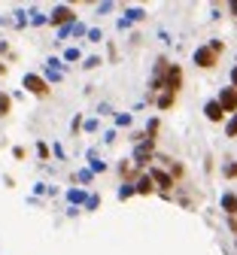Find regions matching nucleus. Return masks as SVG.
I'll return each mask as SVG.
<instances>
[{"mask_svg": "<svg viewBox=\"0 0 237 255\" xmlns=\"http://www.w3.org/2000/svg\"><path fill=\"white\" fill-rule=\"evenodd\" d=\"M219 52H222V43H219V40H213L210 46H201V49L195 52V64H198V67H216Z\"/></svg>", "mask_w": 237, "mask_h": 255, "instance_id": "1", "label": "nucleus"}, {"mask_svg": "<svg viewBox=\"0 0 237 255\" xmlns=\"http://www.w3.org/2000/svg\"><path fill=\"white\" fill-rule=\"evenodd\" d=\"M219 107H222V112H234L237 110V88H222Z\"/></svg>", "mask_w": 237, "mask_h": 255, "instance_id": "2", "label": "nucleus"}, {"mask_svg": "<svg viewBox=\"0 0 237 255\" xmlns=\"http://www.w3.org/2000/svg\"><path fill=\"white\" fill-rule=\"evenodd\" d=\"M25 88L33 91V95H40V97H46V95H49V88H46V82H43L40 76H25Z\"/></svg>", "mask_w": 237, "mask_h": 255, "instance_id": "3", "label": "nucleus"}, {"mask_svg": "<svg viewBox=\"0 0 237 255\" xmlns=\"http://www.w3.org/2000/svg\"><path fill=\"white\" fill-rule=\"evenodd\" d=\"M179 85H183V70H179V67H171V70H167V91H179Z\"/></svg>", "mask_w": 237, "mask_h": 255, "instance_id": "4", "label": "nucleus"}, {"mask_svg": "<svg viewBox=\"0 0 237 255\" xmlns=\"http://www.w3.org/2000/svg\"><path fill=\"white\" fill-rule=\"evenodd\" d=\"M149 179H152V182H158L161 189H171V185H174V176H171V173H164V170H158V167L149 173Z\"/></svg>", "mask_w": 237, "mask_h": 255, "instance_id": "5", "label": "nucleus"}, {"mask_svg": "<svg viewBox=\"0 0 237 255\" xmlns=\"http://www.w3.org/2000/svg\"><path fill=\"white\" fill-rule=\"evenodd\" d=\"M204 112H207V119L210 122H222V107H219V100H213V103H207V107H204Z\"/></svg>", "mask_w": 237, "mask_h": 255, "instance_id": "6", "label": "nucleus"}, {"mask_svg": "<svg viewBox=\"0 0 237 255\" xmlns=\"http://www.w3.org/2000/svg\"><path fill=\"white\" fill-rule=\"evenodd\" d=\"M70 18H73V13L67 6H58V9H55V16H52L55 25H64V21H70Z\"/></svg>", "mask_w": 237, "mask_h": 255, "instance_id": "7", "label": "nucleus"}, {"mask_svg": "<svg viewBox=\"0 0 237 255\" xmlns=\"http://www.w3.org/2000/svg\"><path fill=\"white\" fill-rule=\"evenodd\" d=\"M137 191H140V194H149V191H152V179H149V176H143V179L137 182Z\"/></svg>", "mask_w": 237, "mask_h": 255, "instance_id": "8", "label": "nucleus"}, {"mask_svg": "<svg viewBox=\"0 0 237 255\" xmlns=\"http://www.w3.org/2000/svg\"><path fill=\"white\" fill-rule=\"evenodd\" d=\"M171 103H174V91H164V95L158 97V107H161V110H167Z\"/></svg>", "mask_w": 237, "mask_h": 255, "instance_id": "9", "label": "nucleus"}, {"mask_svg": "<svg viewBox=\"0 0 237 255\" xmlns=\"http://www.w3.org/2000/svg\"><path fill=\"white\" fill-rule=\"evenodd\" d=\"M234 204H237V198H234V194H225V198H222V207H225L228 213H234Z\"/></svg>", "mask_w": 237, "mask_h": 255, "instance_id": "10", "label": "nucleus"}, {"mask_svg": "<svg viewBox=\"0 0 237 255\" xmlns=\"http://www.w3.org/2000/svg\"><path fill=\"white\" fill-rule=\"evenodd\" d=\"M6 112H9V97L0 91V115H6Z\"/></svg>", "mask_w": 237, "mask_h": 255, "instance_id": "11", "label": "nucleus"}, {"mask_svg": "<svg viewBox=\"0 0 237 255\" xmlns=\"http://www.w3.org/2000/svg\"><path fill=\"white\" fill-rule=\"evenodd\" d=\"M228 137H237V112H234V119L228 122V131H225Z\"/></svg>", "mask_w": 237, "mask_h": 255, "instance_id": "12", "label": "nucleus"}, {"mask_svg": "<svg viewBox=\"0 0 237 255\" xmlns=\"http://www.w3.org/2000/svg\"><path fill=\"white\" fill-rule=\"evenodd\" d=\"M225 176L234 179V176H237V164H228V167H225Z\"/></svg>", "mask_w": 237, "mask_h": 255, "instance_id": "13", "label": "nucleus"}, {"mask_svg": "<svg viewBox=\"0 0 237 255\" xmlns=\"http://www.w3.org/2000/svg\"><path fill=\"white\" fill-rule=\"evenodd\" d=\"M231 82H234V88H237V67H234V73H231Z\"/></svg>", "mask_w": 237, "mask_h": 255, "instance_id": "14", "label": "nucleus"}, {"mask_svg": "<svg viewBox=\"0 0 237 255\" xmlns=\"http://www.w3.org/2000/svg\"><path fill=\"white\" fill-rule=\"evenodd\" d=\"M231 13H237V0H234V3H231Z\"/></svg>", "mask_w": 237, "mask_h": 255, "instance_id": "15", "label": "nucleus"}, {"mask_svg": "<svg viewBox=\"0 0 237 255\" xmlns=\"http://www.w3.org/2000/svg\"><path fill=\"white\" fill-rule=\"evenodd\" d=\"M234 216H237V204H234Z\"/></svg>", "mask_w": 237, "mask_h": 255, "instance_id": "16", "label": "nucleus"}]
</instances>
